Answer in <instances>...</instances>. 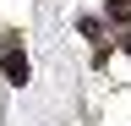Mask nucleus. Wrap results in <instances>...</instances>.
Masks as SVG:
<instances>
[{"mask_svg":"<svg viewBox=\"0 0 131 126\" xmlns=\"http://www.w3.org/2000/svg\"><path fill=\"white\" fill-rule=\"evenodd\" d=\"M104 17L120 22V27H131V0H104Z\"/></svg>","mask_w":131,"mask_h":126,"instance_id":"obj_2","label":"nucleus"},{"mask_svg":"<svg viewBox=\"0 0 131 126\" xmlns=\"http://www.w3.org/2000/svg\"><path fill=\"white\" fill-rule=\"evenodd\" d=\"M0 71H6V82H16V88L27 82V50H22V33H0Z\"/></svg>","mask_w":131,"mask_h":126,"instance_id":"obj_1","label":"nucleus"}]
</instances>
